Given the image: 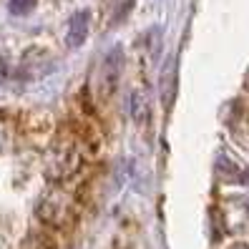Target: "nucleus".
<instances>
[{
    "instance_id": "1",
    "label": "nucleus",
    "mask_w": 249,
    "mask_h": 249,
    "mask_svg": "<svg viewBox=\"0 0 249 249\" xmlns=\"http://www.w3.org/2000/svg\"><path fill=\"white\" fill-rule=\"evenodd\" d=\"M83 164V141L78 134L58 139L46 154V177L53 184H63L71 177H76Z\"/></svg>"
},
{
    "instance_id": "2",
    "label": "nucleus",
    "mask_w": 249,
    "mask_h": 249,
    "mask_svg": "<svg viewBox=\"0 0 249 249\" xmlns=\"http://www.w3.org/2000/svg\"><path fill=\"white\" fill-rule=\"evenodd\" d=\"M78 214V201L71 192L61 186H53L38 204V219L51 229H66L73 224Z\"/></svg>"
},
{
    "instance_id": "3",
    "label": "nucleus",
    "mask_w": 249,
    "mask_h": 249,
    "mask_svg": "<svg viewBox=\"0 0 249 249\" xmlns=\"http://www.w3.org/2000/svg\"><path fill=\"white\" fill-rule=\"evenodd\" d=\"M121 63H124L121 48H113V51L104 58V66H101V98H111L113 91L119 89Z\"/></svg>"
},
{
    "instance_id": "4",
    "label": "nucleus",
    "mask_w": 249,
    "mask_h": 249,
    "mask_svg": "<svg viewBox=\"0 0 249 249\" xmlns=\"http://www.w3.org/2000/svg\"><path fill=\"white\" fill-rule=\"evenodd\" d=\"M86 36H89V13H76V16L71 18L68 23V33H66V43H68V48H78L83 46V40Z\"/></svg>"
},
{
    "instance_id": "5",
    "label": "nucleus",
    "mask_w": 249,
    "mask_h": 249,
    "mask_svg": "<svg viewBox=\"0 0 249 249\" xmlns=\"http://www.w3.org/2000/svg\"><path fill=\"white\" fill-rule=\"evenodd\" d=\"M131 8H134V0H108V23H121L131 13Z\"/></svg>"
},
{
    "instance_id": "6",
    "label": "nucleus",
    "mask_w": 249,
    "mask_h": 249,
    "mask_svg": "<svg viewBox=\"0 0 249 249\" xmlns=\"http://www.w3.org/2000/svg\"><path fill=\"white\" fill-rule=\"evenodd\" d=\"M20 249H58V247L51 239V234H46V231H31L25 237V242H23Z\"/></svg>"
},
{
    "instance_id": "7",
    "label": "nucleus",
    "mask_w": 249,
    "mask_h": 249,
    "mask_svg": "<svg viewBox=\"0 0 249 249\" xmlns=\"http://www.w3.org/2000/svg\"><path fill=\"white\" fill-rule=\"evenodd\" d=\"M131 111H134V119L136 121H143L146 119V101H141L139 93L131 96Z\"/></svg>"
},
{
    "instance_id": "8",
    "label": "nucleus",
    "mask_w": 249,
    "mask_h": 249,
    "mask_svg": "<svg viewBox=\"0 0 249 249\" xmlns=\"http://www.w3.org/2000/svg\"><path fill=\"white\" fill-rule=\"evenodd\" d=\"M36 0H10V13H16V16H20V13H28L33 8Z\"/></svg>"
}]
</instances>
